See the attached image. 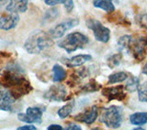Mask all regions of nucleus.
Segmentation results:
<instances>
[{
    "label": "nucleus",
    "instance_id": "nucleus-6",
    "mask_svg": "<svg viewBox=\"0 0 147 130\" xmlns=\"http://www.w3.org/2000/svg\"><path fill=\"white\" fill-rule=\"evenodd\" d=\"M86 26L92 30L95 39L99 42L107 43L109 40L110 30L107 27L101 24L98 20L94 19V18H89V19L86 20Z\"/></svg>",
    "mask_w": 147,
    "mask_h": 130
},
{
    "label": "nucleus",
    "instance_id": "nucleus-8",
    "mask_svg": "<svg viewBox=\"0 0 147 130\" xmlns=\"http://www.w3.org/2000/svg\"><path fill=\"white\" fill-rule=\"evenodd\" d=\"M44 98L50 102H63L67 98V90L63 84L52 85L44 94Z\"/></svg>",
    "mask_w": 147,
    "mask_h": 130
},
{
    "label": "nucleus",
    "instance_id": "nucleus-14",
    "mask_svg": "<svg viewBox=\"0 0 147 130\" xmlns=\"http://www.w3.org/2000/svg\"><path fill=\"white\" fill-rule=\"evenodd\" d=\"M7 11L14 13H24L28 9V0H8Z\"/></svg>",
    "mask_w": 147,
    "mask_h": 130
},
{
    "label": "nucleus",
    "instance_id": "nucleus-17",
    "mask_svg": "<svg viewBox=\"0 0 147 130\" xmlns=\"http://www.w3.org/2000/svg\"><path fill=\"white\" fill-rule=\"evenodd\" d=\"M93 6L95 7L103 9L104 11L108 13H111L115 10V7L112 0H94Z\"/></svg>",
    "mask_w": 147,
    "mask_h": 130
},
{
    "label": "nucleus",
    "instance_id": "nucleus-30",
    "mask_svg": "<svg viewBox=\"0 0 147 130\" xmlns=\"http://www.w3.org/2000/svg\"><path fill=\"white\" fill-rule=\"evenodd\" d=\"M65 129H67V130H81V127L77 126L76 124H70Z\"/></svg>",
    "mask_w": 147,
    "mask_h": 130
},
{
    "label": "nucleus",
    "instance_id": "nucleus-9",
    "mask_svg": "<svg viewBox=\"0 0 147 130\" xmlns=\"http://www.w3.org/2000/svg\"><path fill=\"white\" fill-rule=\"evenodd\" d=\"M78 24H79V20H78L77 18H69V19L59 23L58 25L53 27V29L50 30L49 34L53 39H60V38H62L63 34L65 33L68 29H73L74 27L77 26Z\"/></svg>",
    "mask_w": 147,
    "mask_h": 130
},
{
    "label": "nucleus",
    "instance_id": "nucleus-18",
    "mask_svg": "<svg viewBox=\"0 0 147 130\" xmlns=\"http://www.w3.org/2000/svg\"><path fill=\"white\" fill-rule=\"evenodd\" d=\"M130 122L134 126H144L147 123V112L134 113L131 115Z\"/></svg>",
    "mask_w": 147,
    "mask_h": 130
},
{
    "label": "nucleus",
    "instance_id": "nucleus-20",
    "mask_svg": "<svg viewBox=\"0 0 147 130\" xmlns=\"http://www.w3.org/2000/svg\"><path fill=\"white\" fill-rule=\"evenodd\" d=\"M74 106H75V102L74 101L69 102L68 104L62 106L57 112V115H59V117L63 119V118H66L67 117H69L70 114L72 113L73 109H74Z\"/></svg>",
    "mask_w": 147,
    "mask_h": 130
},
{
    "label": "nucleus",
    "instance_id": "nucleus-10",
    "mask_svg": "<svg viewBox=\"0 0 147 130\" xmlns=\"http://www.w3.org/2000/svg\"><path fill=\"white\" fill-rule=\"evenodd\" d=\"M20 22V16L18 13L8 12L0 17V29L2 30H10L16 27Z\"/></svg>",
    "mask_w": 147,
    "mask_h": 130
},
{
    "label": "nucleus",
    "instance_id": "nucleus-1",
    "mask_svg": "<svg viewBox=\"0 0 147 130\" xmlns=\"http://www.w3.org/2000/svg\"><path fill=\"white\" fill-rule=\"evenodd\" d=\"M0 84L8 88L15 99L28 94L32 90L24 71L18 64H8L0 72Z\"/></svg>",
    "mask_w": 147,
    "mask_h": 130
},
{
    "label": "nucleus",
    "instance_id": "nucleus-7",
    "mask_svg": "<svg viewBox=\"0 0 147 130\" xmlns=\"http://www.w3.org/2000/svg\"><path fill=\"white\" fill-rule=\"evenodd\" d=\"M18 118L21 122L27 124H40L42 122V111L36 106L28 107L26 113H20L18 115Z\"/></svg>",
    "mask_w": 147,
    "mask_h": 130
},
{
    "label": "nucleus",
    "instance_id": "nucleus-2",
    "mask_svg": "<svg viewBox=\"0 0 147 130\" xmlns=\"http://www.w3.org/2000/svg\"><path fill=\"white\" fill-rule=\"evenodd\" d=\"M53 44V38L43 30H36L25 41V50L30 54H39Z\"/></svg>",
    "mask_w": 147,
    "mask_h": 130
},
{
    "label": "nucleus",
    "instance_id": "nucleus-32",
    "mask_svg": "<svg viewBox=\"0 0 147 130\" xmlns=\"http://www.w3.org/2000/svg\"><path fill=\"white\" fill-rule=\"evenodd\" d=\"M142 72L144 74V75L147 76V62L144 64V66L142 67Z\"/></svg>",
    "mask_w": 147,
    "mask_h": 130
},
{
    "label": "nucleus",
    "instance_id": "nucleus-33",
    "mask_svg": "<svg viewBox=\"0 0 147 130\" xmlns=\"http://www.w3.org/2000/svg\"><path fill=\"white\" fill-rule=\"evenodd\" d=\"M7 2H8V0H0V9L5 6V4Z\"/></svg>",
    "mask_w": 147,
    "mask_h": 130
},
{
    "label": "nucleus",
    "instance_id": "nucleus-29",
    "mask_svg": "<svg viewBox=\"0 0 147 130\" xmlns=\"http://www.w3.org/2000/svg\"><path fill=\"white\" fill-rule=\"evenodd\" d=\"M18 130H36V127L34 126H31V125H26V126H23V127H20L17 128Z\"/></svg>",
    "mask_w": 147,
    "mask_h": 130
},
{
    "label": "nucleus",
    "instance_id": "nucleus-16",
    "mask_svg": "<svg viewBox=\"0 0 147 130\" xmlns=\"http://www.w3.org/2000/svg\"><path fill=\"white\" fill-rule=\"evenodd\" d=\"M66 76H67V72L61 65L55 64L53 67V82H62L63 80H65Z\"/></svg>",
    "mask_w": 147,
    "mask_h": 130
},
{
    "label": "nucleus",
    "instance_id": "nucleus-31",
    "mask_svg": "<svg viewBox=\"0 0 147 130\" xmlns=\"http://www.w3.org/2000/svg\"><path fill=\"white\" fill-rule=\"evenodd\" d=\"M48 130H63V127L60 125H51L47 127Z\"/></svg>",
    "mask_w": 147,
    "mask_h": 130
},
{
    "label": "nucleus",
    "instance_id": "nucleus-5",
    "mask_svg": "<svg viewBox=\"0 0 147 130\" xmlns=\"http://www.w3.org/2000/svg\"><path fill=\"white\" fill-rule=\"evenodd\" d=\"M127 52H131L137 62H142L147 54V38L145 37H131Z\"/></svg>",
    "mask_w": 147,
    "mask_h": 130
},
{
    "label": "nucleus",
    "instance_id": "nucleus-27",
    "mask_svg": "<svg viewBox=\"0 0 147 130\" xmlns=\"http://www.w3.org/2000/svg\"><path fill=\"white\" fill-rule=\"evenodd\" d=\"M131 36H130V35H124V36L121 37L119 41H118L119 48L121 50H127L129 43H130V40H131Z\"/></svg>",
    "mask_w": 147,
    "mask_h": 130
},
{
    "label": "nucleus",
    "instance_id": "nucleus-19",
    "mask_svg": "<svg viewBox=\"0 0 147 130\" xmlns=\"http://www.w3.org/2000/svg\"><path fill=\"white\" fill-rule=\"evenodd\" d=\"M44 1L47 6H51V7L56 6L58 4H63L67 12H71L74 7H75L74 0H44Z\"/></svg>",
    "mask_w": 147,
    "mask_h": 130
},
{
    "label": "nucleus",
    "instance_id": "nucleus-24",
    "mask_svg": "<svg viewBox=\"0 0 147 130\" xmlns=\"http://www.w3.org/2000/svg\"><path fill=\"white\" fill-rule=\"evenodd\" d=\"M121 60H122V54L121 52L115 53V54L111 55V56L108 58V60H107L108 66L110 69H113L115 67H117L121 64Z\"/></svg>",
    "mask_w": 147,
    "mask_h": 130
},
{
    "label": "nucleus",
    "instance_id": "nucleus-4",
    "mask_svg": "<svg viewBox=\"0 0 147 130\" xmlns=\"http://www.w3.org/2000/svg\"><path fill=\"white\" fill-rule=\"evenodd\" d=\"M101 122L109 128H118L122 123V109L117 105H110L105 108L101 115Z\"/></svg>",
    "mask_w": 147,
    "mask_h": 130
},
{
    "label": "nucleus",
    "instance_id": "nucleus-26",
    "mask_svg": "<svg viewBox=\"0 0 147 130\" xmlns=\"http://www.w3.org/2000/svg\"><path fill=\"white\" fill-rule=\"evenodd\" d=\"M138 96H139V100L141 102H144L147 103V81L144 82L142 84L139 85L138 87Z\"/></svg>",
    "mask_w": 147,
    "mask_h": 130
},
{
    "label": "nucleus",
    "instance_id": "nucleus-3",
    "mask_svg": "<svg viewBox=\"0 0 147 130\" xmlns=\"http://www.w3.org/2000/svg\"><path fill=\"white\" fill-rule=\"evenodd\" d=\"M88 42V38L81 32H72L59 41L58 47L63 49L67 53H71L85 48Z\"/></svg>",
    "mask_w": 147,
    "mask_h": 130
},
{
    "label": "nucleus",
    "instance_id": "nucleus-25",
    "mask_svg": "<svg viewBox=\"0 0 147 130\" xmlns=\"http://www.w3.org/2000/svg\"><path fill=\"white\" fill-rule=\"evenodd\" d=\"M139 85H140L139 79H138L137 77L131 76L128 80V82H127V84L125 86V89H127L128 91H130V92H134V91H136L138 89Z\"/></svg>",
    "mask_w": 147,
    "mask_h": 130
},
{
    "label": "nucleus",
    "instance_id": "nucleus-23",
    "mask_svg": "<svg viewBox=\"0 0 147 130\" xmlns=\"http://www.w3.org/2000/svg\"><path fill=\"white\" fill-rule=\"evenodd\" d=\"M89 72H88V69L87 68H82L80 70L76 71L75 73H73V75L70 79V82H79L81 80H83L84 78H86V76H88Z\"/></svg>",
    "mask_w": 147,
    "mask_h": 130
},
{
    "label": "nucleus",
    "instance_id": "nucleus-15",
    "mask_svg": "<svg viewBox=\"0 0 147 130\" xmlns=\"http://www.w3.org/2000/svg\"><path fill=\"white\" fill-rule=\"evenodd\" d=\"M92 60V56L88 54H79L76 56H74L70 59H67L64 61V64L67 67L72 68V67H79L82 66L83 64L86 62H89Z\"/></svg>",
    "mask_w": 147,
    "mask_h": 130
},
{
    "label": "nucleus",
    "instance_id": "nucleus-21",
    "mask_svg": "<svg viewBox=\"0 0 147 130\" xmlns=\"http://www.w3.org/2000/svg\"><path fill=\"white\" fill-rule=\"evenodd\" d=\"M128 79V74L124 72H115L110 74L109 76V83H117V82H123Z\"/></svg>",
    "mask_w": 147,
    "mask_h": 130
},
{
    "label": "nucleus",
    "instance_id": "nucleus-12",
    "mask_svg": "<svg viewBox=\"0 0 147 130\" xmlns=\"http://www.w3.org/2000/svg\"><path fill=\"white\" fill-rule=\"evenodd\" d=\"M98 115V106L93 105V106H91L89 109L86 110L85 112H83L78 115H76V117H75V119L77 120V121H79V122L85 123L86 125H91L96 120Z\"/></svg>",
    "mask_w": 147,
    "mask_h": 130
},
{
    "label": "nucleus",
    "instance_id": "nucleus-11",
    "mask_svg": "<svg viewBox=\"0 0 147 130\" xmlns=\"http://www.w3.org/2000/svg\"><path fill=\"white\" fill-rule=\"evenodd\" d=\"M124 90H125V87L123 85H119L114 87L104 88L101 92H102V95L105 96L109 101H112V100L122 101L126 97V94Z\"/></svg>",
    "mask_w": 147,
    "mask_h": 130
},
{
    "label": "nucleus",
    "instance_id": "nucleus-13",
    "mask_svg": "<svg viewBox=\"0 0 147 130\" xmlns=\"http://www.w3.org/2000/svg\"><path fill=\"white\" fill-rule=\"evenodd\" d=\"M16 99L9 91H0V111L10 112Z\"/></svg>",
    "mask_w": 147,
    "mask_h": 130
},
{
    "label": "nucleus",
    "instance_id": "nucleus-28",
    "mask_svg": "<svg viewBox=\"0 0 147 130\" xmlns=\"http://www.w3.org/2000/svg\"><path fill=\"white\" fill-rule=\"evenodd\" d=\"M138 24H139L142 29H147V14H142L137 18Z\"/></svg>",
    "mask_w": 147,
    "mask_h": 130
},
{
    "label": "nucleus",
    "instance_id": "nucleus-22",
    "mask_svg": "<svg viewBox=\"0 0 147 130\" xmlns=\"http://www.w3.org/2000/svg\"><path fill=\"white\" fill-rule=\"evenodd\" d=\"M101 87L102 86H101L100 83H98L96 80H94V79H92V80H90L82 88L81 92H96L99 89H101Z\"/></svg>",
    "mask_w": 147,
    "mask_h": 130
}]
</instances>
